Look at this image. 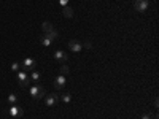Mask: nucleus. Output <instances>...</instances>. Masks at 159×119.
Instances as JSON below:
<instances>
[{
  "label": "nucleus",
  "instance_id": "17",
  "mask_svg": "<svg viewBox=\"0 0 159 119\" xmlns=\"http://www.w3.org/2000/svg\"><path fill=\"white\" fill-rule=\"evenodd\" d=\"M46 35L52 40V42H54V40H57V37H59V33H57L56 30H51V32H49V33H46Z\"/></svg>",
  "mask_w": 159,
  "mask_h": 119
},
{
  "label": "nucleus",
  "instance_id": "18",
  "mask_svg": "<svg viewBox=\"0 0 159 119\" xmlns=\"http://www.w3.org/2000/svg\"><path fill=\"white\" fill-rule=\"evenodd\" d=\"M69 73V67H67V65H61V75H67Z\"/></svg>",
  "mask_w": 159,
  "mask_h": 119
},
{
  "label": "nucleus",
  "instance_id": "22",
  "mask_svg": "<svg viewBox=\"0 0 159 119\" xmlns=\"http://www.w3.org/2000/svg\"><path fill=\"white\" fill-rule=\"evenodd\" d=\"M159 107V102H157V99H154V108H157Z\"/></svg>",
  "mask_w": 159,
  "mask_h": 119
},
{
  "label": "nucleus",
  "instance_id": "10",
  "mask_svg": "<svg viewBox=\"0 0 159 119\" xmlns=\"http://www.w3.org/2000/svg\"><path fill=\"white\" fill-rule=\"evenodd\" d=\"M40 43H42L45 48H49V46H51V43H52V40H51L46 33H43V35H40Z\"/></svg>",
  "mask_w": 159,
  "mask_h": 119
},
{
  "label": "nucleus",
  "instance_id": "11",
  "mask_svg": "<svg viewBox=\"0 0 159 119\" xmlns=\"http://www.w3.org/2000/svg\"><path fill=\"white\" fill-rule=\"evenodd\" d=\"M42 29H43V33H49L51 30H54V27H52V24L51 22H43V25H42Z\"/></svg>",
  "mask_w": 159,
  "mask_h": 119
},
{
  "label": "nucleus",
  "instance_id": "19",
  "mask_svg": "<svg viewBox=\"0 0 159 119\" xmlns=\"http://www.w3.org/2000/svg\"><path fill=\"white\" fill-rule=\"evenodd\" d=\"M142 119H153V114H151L150 111H147V113L142 114Z\"/></svg>",
  "mask_w": 159,
  "mask_h": 119
},
{
  "label": "nucleus",
  "instance_id": "12",
  "mask_svg": "<svg viewBox=\"0 0 159 119\" xmlns=\"http://www.w3.org/2000/svg\"><path fill=\"white\" fill-rule=\"evenodd\" d=\"M29 76H30V81H35V83L40 81V78H42V75H40L37 70H32V72L29 73Z\"/></svg>",
  "mask_w": 159,
  "mask_h": 119
},
{
  "label": "nucleus",
  "instance_id": "21",
  "mask_svg": "<svg viewBox=\"0 0 159 119\" xmlns=\"http://www.w3.org/2000/svg\"><path fill=\"white\" fill-rule=\"evenodd\" d=\"M83 46H84L86 49H91V48H92V45H91V42H84V45H83Z\"/></svg>",
  "mask_w": 159,
  "mask_h": 119
},
{
  "label": "nucleus",
  "instance_id": "8",
  "mask_svg": "<svg viewBox=\"0 0 159 119\" xmlns=\"http://www.w3.org/2000/svg\"><path fill=\"white\" fill-rule=\"evenodd\" d=\"M69 48H70V51H73V52H80L83 49V45L78 42V40H70L69 42Z\"/></svg>",
  "mask_w": 159,
  "mask_h": 119
},
{
  "label": "nucleus",
  "instance_id": "15",
  "mask_svg": "<svg viewBox=\"0 0 159 119\" xmlns=\"http://www.w3.org/2000/svg\"><path fill=\"white\" fill-rule=\"evenodd\" d=\"M59 100L64 102V103H70V102H72V95H70V94H62V95L59 97Z\"/></svg>",
  "mask_w": 159,
  "mask_h": 119
},
{
  "label": "nucleus",
  "instance_id": "7",
  "mask_svg": "<svg viewBox=\"0 0 159 119\" xmlns=\"http://www.w3.org/2000/svg\"><path fill=\"white\" fill-rule=\"evenodd\" d=\"M43 99H45V105H46V107H54V105L59 102V95L57 94H48Z\"/></svg>",
  "mask_w": 159,
  "mask_h": 119
},
{
  "label": "nucleus",
  "instance_id": "1",
  "mask_svg": "<svg viewBox=\"0 0 159 119\" xmlns=\"http://www.w3.org/2000/svg\"><path fill=\"white\" fill-rule=\"evenodd\" d=\"M29 94H30V97L32 99H35V100H40V99H43L45 97V87L42 86V84H34V86H30L29 87Z\"/></svg>",
  "mask_w": 159,
  "mask_h": 119
},
{
  "label": "nucleus",
  "instance_id": "14",
  "mask_svg": "<svg viewBox=\"0 0 159 119\" xmlns=\"http://www.w3.org/2000/svg\"><path fill=\"white\" fill-rule=\"evenodd\" d=\"M10 70H11V72H15V73L19 72V70H21V62H13V64L10 65Z\"/></svg>",
  "mask_w": 159,
  "mask_h": 119
},
{
  "label": "nucleus",
  "instance_id": "9",
  "mask_svg": "<svg viewBox=\"0 0 159 119\" xmlns=\"http://www.w3.org/2000/svg\"><path fill=\"white\" fill-rule=\"evenodd\" d=\"M54 60L64 64L65 60H67V54H65L64 51H61V49H56V51H54Z\"/></svg>",
  "mask_w": 159,
  "mask_h": 119
},
{
  "label": "nucleus",
  "instance_id": "20",
  "mask_svg": "<svg viewBox=\"0 0 159 119\" xmlns=\"http://www.w3.org/2000/svg\"><path fill=\"white\" fill-rule=\"evenodd\" d=\"M57 2H59V5L64 8V7H67L69 5V0H57Z\"/></svg>",
  "mask_w": 159,
  "mask_h": 119
},
{
  "label": "nucleus",
  "instance_id": "6",
  "mask_svg": "<svg viewBox=\"0 0 159 119\" xmlns=\"http://www.w3.org/2000/svg\"><path fill=\"white\" fill-rule=\"evenodd\" d=\"M10 116L11 117H19V116H22L24 114V110H22V107H19V105H11V107H10Z\"/></svg>",
  "mask_w": 159,
  "mask_h": 119
},
{
  "label": "nucleus",
  "instance_id": "13",
  "mask_svg": "<svg viewBox=\"0 0 159 119\" xmlns=\"http://www.w3.org/2000/svg\"><path fill=\"white\" fill-rule=\"evenodd\" d=\"M62 15L65 16V18H72L73 16V10L67 5V7H64V10H62Z\"/></svg>",
  "mask_w": 159,
  "mask_h": 119
},
{
  "label": "nucleus",
  "instance_id": "2",
  "mask_svg": "<svg viewBox=\"0 0 159 119\" xmlns=\"http://www.w3.org/2000/svg\"><path fill=\"white\" fill-rule=\"evenodd\" d=\"M35 67H37V60L32 59V57H27V59H24V60L21 62V70H22V72L30 73L32 70H35Z\"/></svg>",
  "mask_w": 159,
  "mask_h": 119
},
{
  "label": "nucleus",
  "instance_id": "3",
  "mask_svg": "<svg viewBox=\"0 0 159 119\" xmlns=\"http://www.w3.org/2000/svg\"><path fill=\"white\" fill-rule=\"evenodd\" d=\"M16 76H18V83L21 86H30V76L27 72L19 70V72H16Z\"/></svg>",
  "mask_w": 159,
  "mask_h": 119
},
{
  "label": "nucleus",
  "instance_id": "5",
  "mask_svg": "<svg viewBox=\"0 0 159 119\" xmlns=\"http://www.w3.org/2000/svg\"><path fill=\"white\" fill-rule=\"evenodd\" d=\"M65 84H67V78H65V75H59L54 78V83H52V86H54V89L61 90L65 87Z\"/></svg>",
  "mask_w": 159,
  "mask_h": 119
},
{
  "label": "nucleus",
  "instance_id": "16",
  "mask_svg": "<svg viewBox=\"0 0 159 119\" xmlns=\"http://www.w3.org/2000/svg\"><path fill=\"white\" fill-rule=\"evenodd\" d=\"M8 102H10L11 105L18 103V95H16V94H10V95H8Z\"/></svg>",
  "mask_w": 159,
  "mask_h": 119
},
{
  "label": "nucleus",
  "instance_id": "4",
  "mask_svg": "<svg viewBox=\"0 0 159 119\" xmlns=\"http://www.w3.org/2000/svg\"><path fill=\"white\" fill-rule=\"evenodd\" d=\"M134 8H135L139 13H145V11L150 8V0H135Z\"/></svg>",
  "mask_w": 159,
  "mask_h": 119
}]
</instances>
